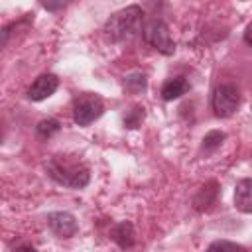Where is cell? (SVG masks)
<instances>
[{
	"label": "cell",
	"mask_w": 252,
	"mask_h": 252,
	"mask_svg": "<svg viewBox=\"0 0 252 252\" xmlns=\"http://www.w3.org/2000/svg\"><path fill=\"white\" fill-rule=\"evenodd\" d=\"M142 16L140 6H126L114 12L104 24V35L114 43L134 39L138 32H142Z\"/></svg>",
	"instance_id": "obj_1"
},
{
	"label": "cell",
	"mask_w": 252,
	"mask_h": 252,
	"mask_svg": "<svg viewBox=\"0 0 252 252\" xmlns=\"http://www.w3.org/2000/svg\"><path fill=\"white\" fill-rule=\"evenodd\" d=\"M47 173H49L57 183L67 185V187H73V189L85 187V185L89 183V179H91V173H89V167H87V165L61 159V156L51 158V159L47 161Z\"/></svg>",
	"instance_id": "obj_2"
},
{
	"label": "cell",
	"mask_w": 252,
	"mask_h": 252,
	"mask_svg": "<svg viewBox=\"0 0 252 252\" xmlns=\"http://www.w3.org/2000/svg\"><path fill=\"white\" fill-rule=\"evenodd\" d=\"M142 35L146 39L148 45H152L154 49H158L159 53L163 55H171L175 51V43L171 39V33H169V28L163 20H150L144 30H142Z\"/></svg>",
	"instance_id": "obj_3"
},
{
	"label": "cell",
	"mask_w": 252,
	"mask_h": 252,
	"mask_svg": "<svg viewBox=\"0 0 252 252\" xmlns=\"http://www.w3.org/2000/svg\"><path fill=\"white\" fill-rule=\"evenodd\" d=\"M211 104H213V110H215L217 116H220V118L232 116L236 112L238 104H240L238 89L232 87V85H220V87H217L215 93H213Z\"/></svg>",
	"instance_id": "obj_4"
},
{
	"label": "cell",
	"mask_w": 252,
	"mask_h": 252,
	"mask_svg": "<svg viewBox=\"0 0 252 252\" xmlns=\"http://www.w3.org/2000/svg\"><path fill=\"white\" fill-rule=\"evenodd\" d=\"M104 110V104L98 96L94 94H87V96H81L75 104V110H73V118L79 126H89L91 122H94Z\"/></svg>",
	"instance_id": "obj_5"
},
{
	"label": "cell",
	"mask_w": 252,
	"mask_h": 252,
	"mask_svg": "<svg viewBox=\"0 0 252 252\" xmlns=\"http://www.w3.org/2000/svg\"><path fill=\"white\" fill-rule=\"evenodd\" d=\"M47 224L49 228L53 230V234H57L59 238H71L75 232H77V220L71 213L67 211H57V213H51L47 217Z\"/></svg>",
	"instance_id": "obj_6"
},
{
	"label": "cell",
	"mask_w": 252,
	"mask_h": 252,
	"mask_svg": "<svg viewBox=\"0 0 252 252\" xmlns=\"http://www.w3.org/2000/svg\"><path fill=\"white\" fill-rule=\"evenodd\" d=\"M57 87H59V79L51 73H45V75H39L32 83V87L28 91V96H30V100H43V98L51 96L57 91Z\"/></svg>",
	"instance_id": "obj_7"
},
{
	"label": "cell",
	"mask_w": 252,
	"mask_h": 252,
	"mask_svg": "<svg viewBox=\"0 0 252 252\" xmlns=\"http://www.w3.org/2000/svg\"><path fill=\"white\" fill-rule=\"evenodd\" d=\"M234 205L242 213H252V179H240L236 183Z\"/></svg>",
	"instance_id": "obj_8"
},
{
	"label": "cell",
	"mask_w": 252,
	"mask_h": 252,
	"mask_svg": "<svg viewBox=\"0 0 252 252\" xmlns=\"http://www.w3.org/2000/svg\"><path fill=\"white\" fill-rule=\"evenodd\" d=\"M187 91H189V83L183 77H175V79H169L161 87V96H163V100H173V98H179L181 94H185Z\"/></svg>",
	"instance_id": "obj_9"
},
{
	"label": "cell",
	"mask_w": 252,
	"mask_h": 252,
	"mask_svg": "<svg viewBox=\"0 0 252 252\" xmlns=\"http://www.w3.org/2000/svg\"><path fill=\"white\" fill-rule=\"evenodd\" d=\"M215 199H217V183L211 181V183H207L199 189V193L193 199V205H195L197 211H205L215 203Z\"/></svg>",
	"instance_id": "obj_10"
},
{
	"label": "cell",
	"mask_w": 252,
	"mask_h": 252,
	"mask_svg": "<svg viewBox=\"0 0 252 252\" xmlns=\"http://www.w3.org/2000/svg\"><path fill=\"white\" fill-rule=\"evenodd\" d=\"M136 234H134V226L130 224V222H120V224H116L114 228H112V238L118 242V246L120 248H132L134 246V238Z\"/></svg>",
	"instance_id": "obj_11"
},
{
	"label": "cell",
	"mask_w": 252,
	"mask_h": 252,
	"mask_svg": "<svg viewBox=\"0 0 252 252\" xmlns=\"http://www.w3.org/2000/svg\"><path fill=\"white\" fill-rule=\"evenodd\" d=\"M207 252H248L244 246L236 244V242H228V240H215L213 244H209Z\"/></svg>",
	"instance_id": "obj_12"
},
{
	"label": "cell",
	"mask_w": 252,
	"mask_h": 252,
	"mask_svg": "<svg viewBox=\"0 0 252 252\" xmlns=\"http://www.w3.org/2000/svg\"><path fill=\"white\" fill-rule=\"evenodd\" d=\"M222 140H224V132H219V130H213V132H209L205 138H203V152H215L220 144H222Z\"/></svg>",
	"instance_id": "obj_13"
},
{
	"label": "cell",
	"mask_w": 252,
	"mask_h": 252,
	"mask_svg": "<svg viewBox=\"0 0 252 252\" xmlns=\"http://www.w3.org/2000/svg\"><path fill=\"white\" fill-rule=\"evenodd\" d=\"M59 130V122L55 118H47V120H41L37 124V134L43 136V138H49L51 134H55Z\"/></svg>",
	"instance_id": "obj_14"
},
{
	"label": "cell",
	"mask_w": 252,
	"mask_h": 252,
	"mask_svg": "<svg viewBox=\"0 0 252 252\" xmlns=\"http://www.w3.org/2000/svg\"><path fill=\"white\" fill-rule=\"evenodd\" d=\"M142 118H144V108H134V110L124 118V124H126L128 128H138V124H140Z\"/></svg>",
	"instance_id": "obj_15"
},
{
	"label": "cell",
	"mask_w": 252,
	"mask_h": 252,
	"mask_svg": "<svg viewBox=\"0 0 252 252\" xmlns=\"http://www.w3.org/2000/svg\"><path fill=\"white\" fill-rule=\"evenodd\" d=\"M244 41H246L248 45H252V22L246 26V32H244Z\"/></svg>",
	"instance_id": "obj_16"
},
{
	"label": "cell",
	"mask_w": 252,
	"mask_h": 252,
	"mask_svg": "<svg viewBox=\"0 0 252 252\" xmlns=\"http://www.w3.org/2000/svg\"><path fill=\"white\" fill-rule=\"evenodd\" d=\"M16 252H35V248L33 246H20Z\"/></svg>",
	"instance_id": "obj_17"
}]
</instances>
